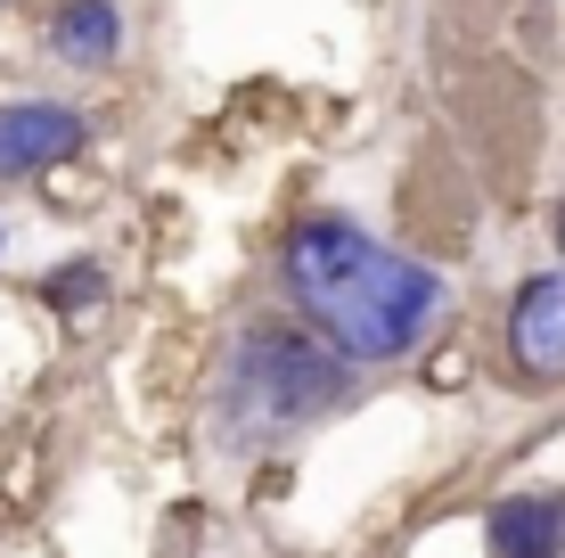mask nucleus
<instances>
[{"mask_svg": "<svg viewBox=\"0 0 565 558\" xmlns=\"http://www.w3.org/2000/svg\"><path fill=\"white\" fill-rule=\"evenodd\" d=\"M74 148H83V115H74V107H50V99L0 107V172H9V181L74 157Z\"/></svg>", "mask_w": 565, "mask_h": 558, "instance_id": "3", "label": "nucleus"}, {"mask_svg": "<svg viewBox=\"0 0 565 558\" xmlns=\"http://www.w3.org/2000/svg\"><path fill=\"white\" fill-rule=\"evenodd\" d=\"M279 272L337 361H402L443 313V280L426 263L385 255L377 239H361L337 214H311L287 230Z\"/></svg>", "mask_w": 565, "mask_h": 558, "instance_id": "1", "label": "nucleus"}, {"mask_svg": "<svg viewBox=\"0 0 565 558\" xmlns=\"http://www.w3.org/2000/svg\"><path fill=\"white\" fill-rule=\"evenodd\" d=\"M557 246H565V214H557Z\"/></svg>", "mask_w": 565, "mask_h": 558, "instance_id": "8", "label": "nucleus"}, {"mask_svg": "<svg viewBox=\"0 0 565 558\" xmlns=\"http://www.w3.org/2000/svg\"><path fill=\"white\" fill-rule=\"evenodd\" d=\"M344 387H353V361H337L320 337L246 329L238 361H230V419H246V428H296V419H320L328 402H344Z\"/></svg>", "mask_w": 565, "mask_h": 558, "instance_id": "2", "label": "nucleus"}, {"mask_svg": "<svg viewBox=\"0 0 565 558\" xmlns=\"http://www.w3.org/2000/svg\"><path fill=\"white\" fill-rule=\"evenodd\" d=\"M500 558H565V493H509L492 509Z\"/></svg>", "mask_w": 565, "mask_h": 558, "instance_id": "5", "label": "nucleus"}, {"mask_svg": "<svg viewBox=\"0 0 565 558\" xmlns=\"http://www.w3.org/2000/svg\"><path fill=\"white\" fill-rule=\"evenodd\" d=\"M509 354L524 378H565V272L533 280L509 313Z\"/></svg>", "mask_w": 565, "mask_h": 558, "instance_id": "4", "label": "nucleus"}, {"mask_svg": "<svg viewBox=\"0 0 565 558\" xmlns=\"http://www.w3.org/2000/svg\"><path fill=\"white\" fill-rule=\"evenodd\" d=\"M50 42L66 66H107L115 42H124V25H115V0H66L57 9V25H50Z\"/></svg>", "mask_w": 565, "mask_h": 558, "instance_id": "6", "label": "nucleus"}, {"mask_svg": "<svg viewBox=\"0 0 565 558\" xmlns=\"http://www.w3.org/2000/svg\"><path fill=\"white\" fill-rule=\"evenodd\" d=\"M90 296H99V272H90V263H74V272L50 280V304H57V313H74V304H90Z\"/></svg>", "mask_w": 565, "mask_h": 558, "instance_id": "7", "label": "nucleus"}]
</instances>
